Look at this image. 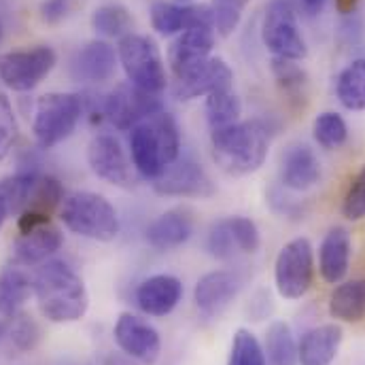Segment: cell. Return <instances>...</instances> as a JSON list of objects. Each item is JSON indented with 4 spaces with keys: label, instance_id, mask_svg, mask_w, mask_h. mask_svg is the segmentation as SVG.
Segmentation results:
<instances>
[{
    "label": "cell",
    "instance_id": "43",
    "mask_svg": "<svg viewBox=\"0 0 365 365\" xmlns=\"http://www.w3.org/2000/svg\"><path fill=\"white\" fill-rule=\"evenodd\" d=\"M79 4L81 0H43L38 6V13L47 26H56L68 19L79 9Z\"/></svg>",
    "mask_w": 365,
    "mask_h": 365
},
{
    "label": "cell",
    "instance_id": "38",
    "mask_svg": "<svg viewBox=\"0 0 365 365\" xmlns=\"http://www.w3.org/2000/svg\"><path fill=\"white\" fill-rule=\"evenodd\" d=\"M227 219V225L232 230V236L238 245V251L240 253H257L259 251V245H262V236H259V227L253 219L249 217H242V215H232V217H225Z\"/></svg>",
    "mask_w": 365,
    "mask_h": 365
},
{
    "label": "cell",
    "instance_id": "15",
    "mask_svg": "<svg viewBox=\"0 0 365 365\" xmlns=\"http://www.w3.org/2000/svg\"><path fill=\"white\" fill-rule=\"evenodd\" d=\"M212 47H215V30L212 28L182 30L177 36V41L173 43L170 53H168L170 68H173L177 81H181L185 77H189L193 71H197L210 58Z\"/></svg>",
    "mask_w": 365,
    "mask_h": 365
},
{
    "label": "cell",
    "instance_id": "4",
    "mask_svg": "<svg viewBox=\"0 0 365 365\" xmlns=\"http://www.w3.org/2000/svg\"><path fill=\"white\" fill-rule=\"evenodd\" d=\"M83 115V98L68 91H51L36 100L32 132L41 149H53L64 143Z\"/></svg>",
    "mask_w": 365,
    "mask_h": 365
},
{
    "label": "cell",
    "instance_id": "21",
    "mask_svg": "<svg viewBox=\"0 0 365 365\" xmlns=\"http://www.w3.org/2000/svg\"><path fill=\"white\" fill-rule=\"evenodd\" d=\"M353 238L346 227H331L319 247V272L325 282L338 284L346 278L351 268Z\"/></svg>",
    "mask_w": 365,
    "mask_h": 365
},
{
    "label": "cell",
    "instance_id": "5",
    "mask_svg": "<svg viewBox=\"0 0 365 365\" xmlns=\"http://www.w3.org/2000/svg\"><path fill=\"white\" fill-rule=\"evenodd\" d=\"M117 58L132 86L149 93H160L166 90V66L162 51L153 38L134 32L125 34L123 38H119Z\"/></svg>",
    "mask_w": 365,
    "mask_h": 365
},
{
    "label": "cell",
    "instance_id": "31",
    "mask_svg": "<svg viewBox=\"0 0 365 365\" xmlns=\"http://www.w3.org/2000/svg\"><path fill=\"white\" fill-rule=\"evenodd\" d=\"M204 108H206V119H208L210 130L232 125L240 121V115H242V102L232 88L208 93Z\"/></svg>",
    "mask_w": 365,
    "mask_h": 365
},
{
    "label": "cell",
    "instance_id": "16",
    "mask_svg": "<svg viewBox=\"0 0 365 365\" xmlns=\"http://www.w3.org/2000/svg\"><path fill=\"white\" fill-rule=\"evenodd\" d=\"M117 51L106 41H90L71 60V77L79 83H102L115 75Z\"/></svg>",
    "mask_w": 365,
    "mask_h": 365
},
{
    "label": "cell",
    "instance_id": "12",
    "mask_svg": "<svg viewBox=\"0 0 365 365\" xmlns=\"http://www.w3.org/2000/svg\"><path fill=\"white\" fill-rule=\"evenodd\" d=\"M153 189L164 197H210L217 191L204 166L189 158H179L170 164L162 177L153 181Z\"/></svg>",
    "mask_w": 365,
    "mask_h": 365
},
{
    "label": "cell",
    "instance_id": "18",
    "mask_svg": "<svg viewBox=\"0 0 365 365\" xmlns=\"http://www.w3.org/2000/svg\"><path fill=\"white\" fill-rule=\"evenodd\" d=\"M130 155H132L134 170L145 181H158L162 173L168 168L160 149L158 134L149 119L130 130Z\"/></svg>",
    "mask_w": 365,
    "mask_h": 365
},
{
    "label": "cell",
    "instance_id": "6",
    "mask_svg": "<svg viewBox=\"0 0 365 365\" xmlns=\"http://www.w3.org/2000/svg\"><path fill=\"white\" fill-rule=\"evenodd\" d=\"M262 41L274 58L299 62L308 56V47L297 24V11L291 0L268 2L262 21Z\"/></svg>",
    "mask_w": 365,
    "mask_h": 365
},
{
    "label": "cell",
    "instance_id": "9",
    "mask_svg": "<svg viewBox=\"0 0 365 365\" xmlns=\"http://www.w3.org/2000/svg\"><path fill=\"white\" fill-rule=\"evenodd\" d=\"M164 110L158 93L140 90L136 86L119 83L104 100V115L117 130H132L134 125L147 121L155 113Z\"/></svg>",
    "mask_w": 365,
    "mask_h": 365
},
{
    "label": "cell",
    "instance_id": "27",
    "mask_svg": "<svg viewBox=\"0 0 365 365\" xmlns=\"http://www.w3.org/2000/svg\"><path fill=\"white\" fill-rule=\"evenodd\" d=\"M30 295H34L32 276L11 266L0 272V317H15Z\"/></svg>",
    "mask_w": 365,
    "mask_h": 365
},
{
    "label": "cell",
    "instance_id": "34",
    "mask_svg": "<svg viewBox=\"0 0 365 365\" xmlns=\"http://www.w3.org/2000/svg\"><path fill=\"white\" fill-rule=\"evenodd\" d=\"M312 136L321 149L334 151L346 145L349 140V125L340 113L325 110L314 117L312 121Z\"/></svg>",
    "mask_w": 365,
    "mask_h": 365
},
{
    "label": "cell",
    "instance_id": "19",
    "mask_svg": "<svg viewBox=\"0 0 365 365\" xmlns=\"http://www.w3.org/2000/svg\"><path fill=\"white\" fill-rule=\"evenodd\" d=\"M321 181V160L310 145H293L280 162V182L291 191H308Z\"/></svg>",
    "mask_w": 365,
    "mask_h": 365
},
{
    "label": "cell",
    "instance_id": "13",
    "mask_svg": "<svg viewBox=\"0 0 365 365\" xmlns=\"http://www.w3.org/2000/svg\"><path fill=\"white\" fill-rule=\"evenodd\" d=\"M242 289V278L232 270H215L204 274L195 289L193 302L204 317H219L227 310V306L236 299Z\"/></svg>",
    "mask_w": 365,
    "mask_h": 365
},
{
    "label": "cell",
    "instance_id": "3",
    "mask_svg": "<svg viewBox=\"0 0 365 365\" xmlns=\"http://www.w3.org/2000/svg\"><path fill=\"white\" fill-rule=\"evenodd\" d=\"M60 219L64 225L88 240L110 242L119 236L117 208L96 191H73L60 206Z\"/></svg>",
    "mask_w": 365,
    "mask_h": 365
},
{
    "label": "cell",
    "instance_id": "22",
    "mask_svg": "<svg viewBox=\"0 0 365 365\" xmlns=\"http://www.w3.org/2000/svg\"><path fill=\"white\" fill-rule=\"evenodd\" d=\"M62 232L51 223H43L34 230L21 232V236L13 245V259L19 266L45 264L62 249Z\"/></svg>",
    "mask_w": 365,
    "mask_h": 365
},
{
    "label": "cell",
    "instance_id": "7",
    "mask_svg": "<svg viewBox=\"0 0 365 365\" xmlns=\"http://www.w3.org/2000/svg\"><path fill=\"white\" fill-rule=\"evenodd\" d=\"M314 282V249L308 238L289 240L276 255L274 284L280 297L302 299Z\"/></svg>",
    "mask_w": 365,
    "mask_h": 365
},
{
    "label": "cell",
    "instance_id": "20",
    "mask_svg": "<svg viewBox=\"0 0 365 365\" xmlns=\"http://www.w3.org/2000/svg\"><path fill=\"white\" fill-rule=\"evenodd\" d=\"M234 88V73L223 58H208L197 71L189 77L177 81L175 96L179 100H193L200 96H208L212 91Z\"/></svg>",
    "mask_w": 365,
    "mask_h": 365
},
{
    "label": "cell",
    "instance_id": "35",
    "mask_svg": "<svg viewBox=\"0 0 365 365\" xmlns=\"http://www.w3.org/2000/svg\"><path fill=\"white\" fill-rule=\"evenodd\" d=\"M149 121L158 134L160 149H162L166 166L175 164L181 158V130H179L177 119L168 110H160L153 117H149Z\"/></svg>",
    "mask_w": 365,
    "mask_h": 365
},
{
    "label": "cell",
    "instance_id": "11",
    "mask_svg": "<svg viewBox=\"0 0 365 365\" xmlns=\"http://www.w3.org/2000/svg\"><path fill=\"white\" fill-rule=\"evenodd\" d=\"M113 336L121 353H125L128 357L145 365H153L160 359L162 353L160 331L145 319L132 312H123L115 323Z\"/></svg>",
    "mask_w": 365,
    "mask_h": 365
},
{
    "label": "cell",
    "instance_id": "28",
    "mask_svg": "<svg viewBox=\"0 0 365 365\" xmlns=\"http://www.w3.org/2000/svg\"><path fill=\"white\" fill-rule=\"evenodd\" d=\"M272 75L291 106H306L308 100V75L295 60L272 58Z\"/></svg>",
    "mask_w": 365,
    "mask_h": 365
},
{
    "label": "cell",
    "instance_id": "10",
    "mask_svg": "<svg viewBox=\"0 0 365 365\" xmlns=\"http://www.w3.org/2000/svg\"><path fill=\"white\" fill-rule=\"evenodd\" d=\"M88 164L91 173L115 187H132L136 177L132 170V162L128 160L121 143L110 134L93 136L88 147Z\"/></svg>",
    "mask_w": 365,
    "mask_h": 365
},
{
    "label": "cell",
    "instance_id": "46",
    "mask_svg": "<svg viewBox=\"0 0 365 365\" xmlns=\"http://www.w3.org/2000/svg\"><path fill=\"white\" fill-rule=\"evenodd\" d=\"M104 365H134L132 364V357H128L125 353L123 355H108Z\"/></svg>",
    "mask_w": 365,
    "mask_h": 365
},
{
    "label": "cell",
    "instance_id": "41",
    "mask_svg": "<svg viewBox=\"0 0 365 365\" xmlns=\"http://www.w3.org/2000/svg\"><path fill=\"white\" fill-rule=\"evenodd\" d=\"M342 215L349 221H361L365 219V164L359 173L353 177L349 185L344 200H342Z\"/></svg>",
    "mask_w": 365,
    "mask_h": 365
},
{
    "label": "cell",
    "instance_id": "26",
    "mask_svg": "<svg viewBox=\"0 0 365 365\" xmlns=\"http://www.w3.org/2000/svg\"><path fill=\"white\" fill-rule=\"evenodd\" d=\"M329 314L342 323H361L365 319V278L338 282L329 295Z\"/></svg>",
    "mask_w": 365,
    "mask_h": 365
},
{
    "label": "cell",
    "instance_id": "33",
    "mask_svg": "<svg viewBox=\"0 0 365 365\" xmlns=\"http://www.w3.org/2000/svg\"><path fill=\"white\" fill-rule=\"evenodd\" d=\"M38 179H41V175L34 170H21V173H15V175L0 179V191L6 197L13 217H19L26 210Z\"/></svg>",
    "mask_w": 365,
    "mask_h": 365
},
{
    "label": "cell",
    "instance_id": "29",
    "mask_svg": "<svg viewBox=\"0 0 365 365\" xmlns=\"http://www.w3.org/2000/svg\"><path fill=\"white\" fill-rule=\"evenodd\" d=\"M336 96L346 110H365V58L353 60L338 75Z\"/></svg>",
    "mask_w": 365,
    "mask_h": 365
},
{
    "label": "cell",
    "instance_id": "24",
    "mask_svg": "<svg viewBox=\"0 0 365 365\" xmlns=\"http://www.w3.org/2000/svg\"><path fill=\"white\" fill-rule=\"evenodd\" d=\"M193 234V212L189 208H170L147 227V242L158 251H170L185 245Z\"/></svg>",
    "mask_w": 365,
    "mask_h": 365
},
{
    "label": "cell",
    "instance_id": "32",
    "mask_svg": "<svg viewBox=\"0 0 365 365\" xmlns=\"http://www.w3.org/2000/svg\"><path fill=\"white\" fill-rule=\"evenodd\" d=\"M91 26L100 36L123 38L125 34L132 32V15L123 4L108 2L91 13Z\"/></svg>",
    "mask_w": 365,
    "mask_h": 365
},
{
    "label": "cell",
    "instance_id": "17",
    "mask_svg": "<svg viewBox=\"0 0 365 365\" xmlns=\"http://www.w3.org/2000/svg\"><path fill=\"white\" fill-rule=\"evenodd\" d=\"M182 299V282L173 274H153L136 289V304L149 317L170 314Z\"/></svg>",
    "mask_w": 365,
    "mask_h": 365
},
{
    "label": "cell",
    "instance_id": "39",
    "mask_svg": "<svg viewBox=\"0 0 365 365\" xmlns=\"http://www.w3.org/2000/svg\"><path fill=\"white\" fill-rule=\"evenodd\" d=\"M11 319H13V323H11V327L6 331L11 346H15L17 351H32L38 344V340H41L38 325L34 323L32 317L19 314V312L15 317H11Z\"/></svg>",
    "mask_w": 365,
    "mask_h": 365
},
{
    "label": "cell",
    "instance_id": "8",
    "mask_svg": "<svg viewBox=\"0 0 365 365\" xmlns=\"http://www.w3.org/2000/svg\"><path fill=\"white\" fill-rule=\"evenodd\" d=\"M58 56L51 47L41 45L24 51L0 56V81L13 91H30L56 68Z\"/></svg>",
    "mask_w": 365,
    "mask_h": 365
},
{
    "label": "cell",
    "instance_id": "42",
    "mask_svg": "<svg viewBox=\"0 0 365 365\" xmlns=\"http://www.w3.org/2000/svg\"><path fill=\"white\" fill-rule=\"evenodd\" d=\"M17 119L13 113V106L9 98L0 91V162L11 153L15 140H17Z\"/></svg>",
    "mask_w": 365,
    "mask_h": 365
},
{
    "label": "cell",
    "instance_id": "37",
    "mask_svg": "<svg viewBox=\"0 0 365 365\" xmlns=\"http://www.w3.org/2000/svg\"><path fill=\"white\" fill-rule=\"evenodd\" d=\"M206 249H208V253H210L215 259H219V262L234 259V257L240 253L225 217L219 219V221H215V223L210 225L208 236H206Z\"/></svg>",
    "mask_w": 365,
    "mask_h": 365
},
{
    "label": "cell",
    "instance_id": "30",
    "mask_svg": "<svg viewBox=\"0 0 365 365\" xmlns=\"http://www.w3.org/2000/svg\"><path fill=\"white\" fill-rule=\"evenodd\" d=\"M264 353H266L268 365H299L293 331L282 321H274L268 327Z\"/></svg>",
    "mask_w": 365,
    "mask_h": 365
},
{
    "label": "cell",
    "instance_id": "23",
    "mask_svg": "<svg viewBox=\"0 0 365 365\" xmlns=\"http://www.w3.org/2000/svg\"><path fill=\"white\" fill-rule=\"evenodd\" d=\"M344 331L338 323H325L308 329L297 344L299 365H331L342 346Z\"/></svg>",
    "mask_w": 365,
    "mask_h": 365
},
{
    "label": "cell",
    "instance_id": "47",
    "mask_svg": "<svg viewBox=\"0 0 365 365\" xmlns=\"http://www.w3.org/2000/svg\"><path fill=\"white\" fill-rule=\"evenodd\" d=\"M9 217H11V208H9V202H6L4 193L0 191V230H2V225H4V221Z\"/></svg>",
    "mask_w": 365,
    "mask_h": 365
},
{
    "label": "cell",
    "instance_id": "49",
    "mask_svg": "<svg viewBox=\"0 0 365 365\" xmlns=\"http://www.w3.org/2000/svg\"><path fill=\"white\" fill-rule=\"evenodd\" d=\"M0 38H2V19H0Z\"/></svg>",
    "mask_w": 365,
    "mask_h": 365
},
{
    "label": "cell",
    "instance_id": "36",
    "mask_svg": "<svg viewBox=\"0 0 365 365\" xmlns=\"http://www.w3.org/2000/svg\"><path fill=\"white\" fill-rule=\"evenodd\" d=\"M227 365H268L264 346L253 331L238 329L234 334Z\"/></svg>",
    "mask_w": 365,
    "mask_h": 365
},
{
    "label": "cell",
    "instance_id": "40",
    "mask_svg": "<svg viewBox=\"0 0 365 365\" xmlns=\"http://www.w3.org/2000/svg\"><path fill=\"white\" fill-rule=\"evenodd\" d=\"M245 4L247 0H212L210 11L215 19V30L221 36H230L238 28Z\"/></svg>",
    "mask_w": 365,
    "mask_h": 365
},
{
    "label": "cell",
    "instance_id": "14",
    "mask_svg": "<svg viewBox=\"0 0 365 365\" xmlns=\"http://www.w3.org/2000/svg\"><path fill=\"white\" fill-rule=\"evenodd\" d=\"M151 26L162 36H175L189 28H212L210 4H173L155 2L151 6Z\"/></svg>",
    "mask_w": 365,
    "mask_h": 365
},
{
    "label": "cell",
    "instance_id": "1",
    "mask_svg": "<svg viewBox=\"0 0 365 365\" xmlns=\"http://www.w3.org/2000/svg\"><path fill=\"white\" fill-rule=\"evenodd\" d=\"M210 151L215 164L232 175L247 177L257 173L270 151V130L262 119L236 121L210 130Z\"/></svg>",
    "mask_w": 365,
    "mask_h": 365
},
{
    "label": "cell",
    "instance_id": "45",
    "mask_svg": "<svg viewBox=\"0 0 365 365\" xmlns=\"http://www.w3.org/2000/svg\"><path fill=\"white\" fill-rule=\"evenodd\" d=\"M361 0H336V9L344 15H351L359 9Z\"/></svg>",
    "mask_w": 365,
    "mask_h": 365
},
{
    "label": "cell",
    "instance_id": "50",
    "mask_svg": "<svg viewBox=\"0 0 365 365\" xmlns=\"http://www.w3.org/2000/svg\"><path fill=\"white\" fill-rule=\"evenodd\" d=\"M182 4H189V2H191V0H181Z\"/></svg>",
    "mask_w": 365,
    "mask_h": 365
},
{
    "label": "cell",
    "instance_id": "25",
    "mask_svg": "<svg viewBox=\"0 0 365 365\" xmlns=\"http://www.w3.org/2000/svg\"><path fill=\"white\" fill-rule=\"evenodd\" d=\"M64 197L66 195L62 182L51 175H41L26 210L19 215V232H28L43 223H51L49 219L53 210L62 206Z\"/></svg>",
    "mask_w": 365,
    "mask_h": 365
},
{
    "label": "cell",
    "instance_id": "2",
    "mask_svg": "<svg viewBox=\"0 0 365 365\" xmlns=\"http://www.w3.org/2000/svg\"><path fill=\"white\" fill-rule=\"evenodd\" d=\"M34 278V295L45 319L51 323L79 321L90 306L86 282L66 262H45Z\"/></svg>",
    "mask_w": 365,
    "mask_h": 365
},
{
    "label": "cell",
    "instance_id": "48",
    "mask_svg": "<svg viewBox=\"0 0 365 365\" xmlns=\"http://www.w3.org/2000/svg\"><path fill=\"white\" fill-rule=\"evenodd\" d=\"M0 336H4V327L0 325Z\"/></svg>",
    "mask_w": 365,
    "mask_h": 365
},
{
    "label": "cell",
    "instance_id": "44",
    "mask_svg": "<svg viewBox=\"0 0 365 365\" xmlns=\"http://www.w3.org/2000/svg\"><path fill=\"white\" fill-rule=\"evenodd\" d=\"M325 2H327V0H299L302 9H304L308 15H319V13L325 9Z\"/></svg>",
    "mask_w": 365,
    "mask_h": 365
}]
</instances>
